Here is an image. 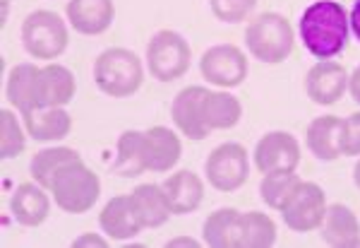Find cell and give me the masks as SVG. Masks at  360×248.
I'll return each instance as SVG.
<instances>
[{
    "label": "cell",
    "mask_w": 360,
    "mask_h": 248,
    "mask_svg": "<svg viewBox=\"0 0 360 248\" xmlns=\"http://www.w3.org/2000/svg\"><path fill=\"white\" fill-rule=\"evenodd\" d=\"M303 46L317 61H332L348 44V15L336 0H315L303 10L298 22Z\"/></svg>",
    "instance_id": "6da1fadb"
},
{
    "label": "cell",
    "mask_w": 360,
    "mask_h": 248,
    "mask_svg": "<svg viewBox=\"0 0 360 248\" xmlns=\"http://www.w3.org/2000/svg\"><path fill=\"white\" fill-rule=\"evenodd\" d=\"M91 73H94L98 92L111 99H127L144 82V66L139 56L123 46H111V49L101 51Z\"/></svg>",
    "instance_id": "7a4b0ae2"
},
{
    "label": "cell",
    "mask_w": 360,
    "mask_h": 248,
    "mask_svg": "<svg viewBox=\"0 0 360 248\" xmlns=\"http://www.w3.org/2000/svg\"><path fill=\"white\" fill-rule=\"evenodd\" d=\"M295 34L291 22L278 13L257 15L245 30V46L255 61L276 66L293 54Z\"/></svg>",
    "instance_id": "3957f363"
},
{
    "label": "cell",
    "mask_w": 360,
    "mask_h": 248,
    "mask_svg": "<svg viewBox=\"0 0 360 248\" xmlns=\"http://www.w3.org/2000/svg\"><path fill=\"white\" fill-rule=\"evenodd\" d=\"M53 203L68 215H84L96 205L101 195V181L82 159H75L63 166L51 183Z\"/></svg>",
    "instance_id": "277c9868"
},
{
    "label": "cell",
    "mask_w": 360,
    "mask_h": 248,
    "mask_svg": "<svg viewBox=\"0 0 360 248\" xmlns=\"http://www.w3.org/2000/svg\"><path fill=\"white\" fill-rule=\"evenodd\" d=\"M68 22L53 10H34L22 22V46L34 61L53 63L68 51Z\"/></svg>",
    "instance_id": "5b68a950"
},
{
    "label": "cell",
    "mask_w": 360,
    "mask_h": 248,
    "mask_svg": "<svg viewBox=\"0 0 360 248\" xmlns=\"http://www.w3.org/2000/svg\"><path fill=\"white\" fill-rule=\"evenodd\" d=\"M193 49L183 34L173 30L156 32L147 44V68L149 75L159 82H173L190 70Z\"/></svg>",
    "instance_id": "8992f818"
},
{
    "label": "cell",
    "mask_w": 360,
    "mask_h": 248,
    "mask_svg": "<svg viewBox=\"0 0 360 248\" xmlns=\"http://www.w3.org/2000/svg\"><path fill=\"white\" fill-rule=\"evenodd\" d=\"M205 176L209 186L219 193H233L243 188L250 178V157L248 149L238 142H224L214 147L205 161Z\"/></svg>",
    "instance_id": "52a82bcc"
},
{
    "label": "cell",
    "mask_w": 360,
    "mask_h": 248,
    "mask_svg": "<svg viewBox=\"0 0 360 248\" xmlns=\"http://www.w3.org/2000/svg\"><path fill=\"white\" fill-rule=\"evenodd\" d=\"M281 217L291 232L307 234L322 227L324 215H327V195H324L322 186L312 181H300L295 193L286 200L281 207Z\"/></svg>",
    "instance_id": "ba28073f"
},
{
    "label": "cell",
    "mask_w": 360,
    "mask_h": 248,
    "mask_svg": "<svg viewBox=\"0 0 360 248\" xmlns=\"http://www.w3.org/2000/svg\"><path fill=\"white\" fill-rule=\"evenodd\" d=\"M200 73L207 82L224 89H233L245 82L250 63L243 49L236 44H217L207 49L200 58Z\"/></svg>",
    "instance_id": "9c48e42d"
},
{
    "label": "cell",
    "mask_w": 360,
    "mask_h": 248,
    "mask_svg": "<svg viewBox=\"0 0 360 248\" xmlns=\"http://www.w3.org/2000/svg\"><path fill=\"white\" fill-rule=\"evenodd\" d=\"M252 159L262 176L276 171H295L300 164V142L286 130H269L257 140Z\"/></svg>",
    "instance_id": "30bf717a"
},
{
    "label": "cell",
    "mask_w": 360,
    "mask_h": 248,
    "mask_svg": "<svg viewBox=\"0 0 360 248\" xmlns=\"http://www.w3.org/2000/svg\"><path fill=\"white\" fill-rule=\"evenodd\" d=\"M348 73L336 61H317L305 75V92L319 106H332L346 94Z\"/></svg>",
    "instance_id": "8fae6325"
},
{
    "label": "cell",
    "mask_w": 360,
    "mask_h": 248,
    "mask_svg": "<svg viewBox=\"0 0 360 248\" xmlns=\"http://www.w3.org/2000/svg\"><path fill=\"white\" fill-rule=\"evenodd\" d=\"M209 94L207 87L202 85H190V87L180 89L176 97H173L171 104V118L176 123V128L183 132L190 140H205L209 135L205 118H202V104H205V97Z\"/></svg>",
    "instance_id": "7c38bea8"
},
{
    "label": "cell",
    "mask_w": 360,
    "mask_h": 248,
    "mask_svg": "<svg viewBox=\"0 0 360 248\" xmlns=\"http://www.w3.org/2000/svg\"><path fill=\"white\" fill-rule=\"evenodd\" d=\"M77 80L70 68L60 63L39 66L37 75V106H68L75 99Z\"/></svg>",
    "instance_id": "4fadbf2b"
},
{
    "label": "cell",
    "mask_w": 360,
    "mask_h": 248,
    "mask_svg": "<svg viewBox=\"0 0 360 248\" xmlns=\"http://www.w3.org/2000/svg\"><path fill=\"white\" fill-rule=\"evenodd\" d=\"M65 17L77 34L98 37L111 30L115 20V3L113 0H70L65 5Z\"/></svg>",
    "instance_id": "5bb4252c"
},
{
    "label": "cell",
    "mask_w": 360,
    "mask_h": 248,
    "mask_svg": "<svg viewBox=\"0 0 360 248\" xmlns=\"http://www.w3.org/2000/svg\"><path fill=\"white\" fill-rule=\"evenodd\" d=\"M98 227L106 236L118 241L135 239L142 232L144 224L139 219L132 195H113L106 205H103L101 215H98Z\"/></svg>",
    "instance_id": "9a60e30c"
},
{
    "label": "cell",
    "mask_w": 360,
    "mask_h": 248,
    "mask_svg": "<svg viewBox=\"0 0 360 248\" xmlns=\"http://www.w3.org/2000/svg\"><path fill=\"white\" fill-rule=\"evenodd\" d=\"M41 183L25 181L15 188L13 198H10V212H13L15 222L22 227H41L51 215V198L46 195Z\"/></svg>",
    "instance_id": "2e32d148"
},
{
    "label": "cell",
    "mask_w": 360,
    "mask_h": 248,
    "mask_svg": "<svg viewBox=\"0 0 360 248\" xmlns=\"http://www.w3.org/2000/svg\"><path fill=\"white\" fill-rule=\"evenodd\" d=\"M22 123L37 142H56L70 135L72 130V116L65 106H34L22 113Z\"/></svg>",
    "instance_id": "e0dca14e"
},
{
    "label": "cell",
    "mask_w": 360,
    "mask_h": 248,
    "mask_svg": "<svg viewBox=\"0 0 360 248\" xmlns=\"http://www.w3.org/2000/svg\"><path fill=\"white\" fill-rule=\"evenodd\" d=\"M173 215H190L205 200V181L190 169H180L161 183Z\"/></svg>",
    "instance_id": "ac0fdd59"
},
{
    "label": "cell",
    "mask_w": 360,
    "mask_h": 248,
    "mask_svg": "<svg viewBox=\"0 0 360 248\" xmlns=\"http://www.w3.org/2000/svg\"><path fill=\"white\" fill-rule=\"evenodd\" d=\"M113 171L123 178L139 176L149 171V142L147 130H123L115 145Z\"/></svg>",
    "instance_id": "d6986e66"
},
{
    "label": "cell",
    "mask_w": 360,
    "mask_h": 248,
    "mask_svg": "<svg viewBox=\"0 0 360 248\" xmlns=\"http://www.w3.org/2000/svg\"><path fill=\"white\" fill-rule=\"evenodd\" d=\"M322 239L332 248H356L360 246V222L348 205H327V215L319 227Z\"/></svg>",
    "instance_id": "ffe728a7"
},
{
    "label": "cell",
    "mask_w": 360,
    "mask_h": 248,
    "mask_svg": "<svg viewBox=\"0 0 360 248\" xmlns=\"http://www.w3.org/2000/svg\"><path fill=\"white\" fill-rule=\"evenodd\" d=\"M341 132H344V118L319 116L307 125V149L319 161H336L341 157Z\"/></svg>",
    "instance_id": "44dd1931"
},
{
    "label": "cell",
    "mask_w": 360,
    "mask_h": 248,
    "mask_svg": "<svg viewBox=\"0 0 360 248\" xmlns=\"http://www.w3.org/2000/svg\"><path fill=\"white\" fill-rule=\"evenodd\" d=\"M240 215L236 207H219L202 224L209 248H240Z\"/></svg>",
    "instance_id": "7402d4cb"
},
{
    "label": "cell",
    "mask_w": 360,
    "mask_h": 248,
    "mask_svg": "<svg viewBox=\"0 0 360 248\" xmlns=\"http://www.w3.org/2000/svg\"><path fill=\"white\" fill-rule=\"evenodd\" d=\"M130 195L144 229H159L173 217L161 183H139Z\"/></svg>",
    "instance_id": "603a6c76"
},
{
    "label": "cell",
    "mask_w": 360,
    "mask_h": 248,
    "mask_svg": "<svg viewBox=\"0 0 360 248\" xmlns=\"http://www.w3.org/2000/svg\"><path fill=\"white\" fill-rule=\"evenodd\" d=\"M202 118H205L207 130H231L240 123L243 104L231 92H209L202 104Z\"/></svg>",
    "instance_id": "cb8c5ba5"
},
{
    "label": "cell",
    "mask_w": 360,
    "mask_h": 248,
    "mask_svg": "<svg viewBox=\"0 0 360 248\" xmlns=\"http://www.w3.org/2000/svg\"><path fill=\"white\" fill-rule=\"evenodd\" d=\"M37 75L39 66L20 63L10 70L8 80H5V99L15 111H20V116L37 106Z\"/></svg>",
    "instance_id": "d4e9b609"
},
{
    "label": "cell",
    "mask_w": 360,
    "mask_h": 248,
    "mask_svg": "<svg viewBox=\"0 0 360 248\" xmlns=\"http://www.w3.org/2000/svg\"><path fill=\"white\" fill-rule=\"evenodd\" d=\"M147 142H149V171L156 174H166L180 161L183 154V142L180 137L166 125H152L147 130Z\"/></svg>",
    "instance_id": "484cf974"
},
{
    "label": "cell",
    "mask_w": 360,
    "mask_h": 248,
    "mask_svg": "<svg viewBox=\"0 0 360 248\" xmlns=\"http://www.w3.org/2000/svg\"><path fill=\"white\" fill-rule=\"evenodd\" d=\"M75 159H82V157H79V152L72 147H63V145L46 147L32 157V161H29V171H32L34 181L41 183L44 188H51V183H53L58 171Z\"/></svg>",
    "instance_id": "4316f807"
},
{
    "label": "cell",
    "mask_w": 360,
    "mask_h": 248,
    "mask_svg": "<svg viewBox=\"0 0 360 248\" xmlns=\"http://www.w3.org/2000/svg\"><path fill=\"white\" fill-rule=\"evenodd\" d=\"M276 244V224L269 215L250 210L240 215V248H271Z\"/></svg>",
    "instance_id": "83f0119b"
},
{
    "label": "cell",
    "mask_w": 360,
    "mask_h": 248,
    "mask_svg": "<svg viewBox=\"0 0 360 248\" xmlns=\"http://www.w3.org/2000/svg\"><path fill=\"white\" fill-rule=\"evenodd\" d=\"M300 178L295 171H276V174H264L262 183H259V198L264 200L266 207L271 210H281L286 200L295 193L300 186Z\"/></svg>",
    "instance_id": "f1b7e54d"
},
{
    "label": "cell",
    "mask_w": 360,
    "mask_h": 248,
    "mask_svg": "<svg viewBox=\"0 0 360 248\" xmlns=\"http://www.w3.org/2000/svg\"><path fill=\"white\" fill-rule=\"evenodd\" d=\"M27 128L20 123L17 113L13 108H3L0 111V157L15 159L25 152L27 147Z\"/></svg>",
    "instance_id": "f546056e"
},
{
    "label": "cell",
    "mask_w": 360,
    "mask_h": 248,
    "mask_svg": "<svg viewBox=\"0 0 360 248\" xmlns=\"http://www.w3.org/2000/svg\"><path fill=\"white\" fill-rule=\"evenodd\" d=\"M257 0H209V8H212L214 17L226 25H238V22H245V17L252 13Z\"/></svg>",
    "instance_id": "4dcf8cb0"
},
{
    "label": "cell",
    "mask_w": 360,
    "mask_h": 248,
    "mask_svg": "<svg viewBox=\"0 0 360 248\" xmlns=\"http://www.w3.org/2000/svg\"><path fill=\"white\" fill-rule=\"evenodd\" d=\"M341 154L344 157H360V111L344 118L341 132Z\"/></svg>",
    "instance_id": "1f68e13d"
},
{
    "label": "cell",
    "mask_w": 360,
    "mask_h": 248,
    "mask_svg": "<svg viewBox=\"0 0 360 248\" xmlns=\"http://www.w3.org/2000/svg\"><path fill=\"white\" fill-rule=\"evenodd\" d=\"M72 246H75V248H82V246H98V248H106V246H108V241H106V239H101V236H96V234H82V236H77V239L72 241Z\"/></svg>",
    "instance_id": "d6a6232c"
},
{
    "label": "cell",
    "mask_w": 360,
    "mask_h": 248,
    "mask_svg": "<svg viewBox=\"0 0 360 248\" xmlns=\"http://www.w3.org/2000/svg\"><path fill=\"white\" fill-rule=\"evenodd\" d=\"M348 25H351V32L353 37L360 42V0H356L351 8V15H348Z\"/></svg>",
    "instance_id": "836d02e7"
},
{
    "label": "cell",
    "mask_w": 360,
    "mask_h": 248,
    "mask_svg": "<svg viewBox=\"0 0 360 248\" xmlns=\"http://www.w3.org/2000/svg\"><path fill=\"white\" fill-rule=\"evenodd\" d=\"M348 92H351L353 101L360 104V66L348 75Z\"/></svg>",
    "instance_id": "e575fe53"
},
{
    "label": "cell",
    "mask_w": 360,
    "mask_h": 248,
    "mask_svg": "<svg viewBox=\"0 0 360 248\" xmlns=\"http://www.w3.org/2000/svg\"><path fill=\"white\" fill-rule=\"evenodd\" d=\"M168 246H200V244L193 239H173V241H168Z\"/></svg>",
    "instance_id": "d590c367"
},
{
    "label": "cell",
    "mask_w": 360,
    "mask_h": 248,
    "mask_svg": "<svg viewBox=\"0 0 360 248\" xmlns=\"http://www.w3.org/2000/svg\"><path fill=\"white\" fill-rule=\"evenodd\" d=\"M353 183L360 188V159L356 161V166H353Z\"/></svg>",
    "instance_id": "8d00e7d4"
}]
</instances>
